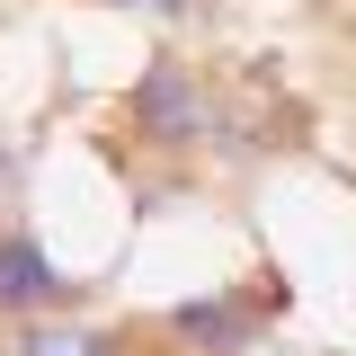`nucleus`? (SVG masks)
<instances>
[{"label": "nucleus", "mask_w": 356, "mask_h": 356, "mask_svg": "<svg viewBox=\"0 0 356 356\" xmlns=\"http://www.w3.org/2000/svg\"><path fill=\"white\" fill-rule=\"evenodd\" d=\"M134 134L152 143V152H196V143H214V89L196 81L187 63H152L125 98Z\"/></svg>", "instance_id": "1"}, {"label": "nucleus", "mask_w": 356, "mask_h": 356, "mask_svg": "<svg viewBox=\"0 0 356 356\" xmlns=\"http://www.w3.org/2000/svg\"><path fill=\"white\" fill-rule=\"evenodd\" d=\"M44 312H81V285L36 250L27 222H0V330L44 321Z\"/></svg>", "instance_id": "2"}, {"label": "nucleus", "mask_w": 356, "mask_h": 356, "mask_svg": "<svg viewBox=\"0 0 356 356\" xmlns=\"http://www.w3.org/2000/svg\"><path fill=\"white\" fill-rule=\"evenodd\" d=\"M9 356H143V339L107 330V321H81V312H44V321L9 330Z\"/></svg>", "instance_id": "3"}, {"label": "nucleus", "mask_w": 356, "mask_h": 356, "mask_svg": "<svg viewBox=\"0 0 356 356\" xmlns=\"http://www.w3.org/2000/svg\"><path fill=\"white\" fill-rule=\"evenodd\" d=\"M170 339H187L196 356H250V339H259V303H250V294L178 303V312H170Z\"/></svg>", "instance_id": "4"}, {"label": "nucleus", "mask_w": 356, "mask_h": 356, "mask_svg": "<svg viewBox=\"0 0 356 356\" xmlns=\"http://www.w3.org/2000/svg\"><path fill=\"white\" fill-rule=\"evenodd\" d=\"M98 9H152V18H178L187 0H98Z\"/></svg>", "instance_id": "5"}]
</instances>
